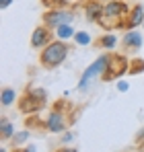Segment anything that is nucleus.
Returning <instances> with one entry per match:
<instances>
[{
	"label": "nucleus",
	"mask_w": 144,
	"mask_h": 152,
	"mask_svg": "<svg viewBox=\"0 0 144 152\" xmlns=\"http://www.w3.org/2000/svg\"><path fill=\"white\" fill-rule=\"evenodd\" d=\"M76 117H78V107L72 105L70 101H66L64 97H60V99H56V101L51 103V107H49V115H48V119H46L48 132L60 134L66 127H70L76 121Z\"/></svg>",
	"instance_id": "nucleus-1"
},
{
	"label": "nucleus",
	"mask_w": 144,
	"mask_h": 152,
	"mask_svg": "<svg viewBox=\"0 0 144 152\" xmlns=\"http://www.w3.org/2000/svg\"><path fill=\"white\" fill-rule=\"evenodd\" d=\"M128 10L130 6L121 0H111L103 6V15L99 19L97 25L105 31H123L126 25V17H128Z\"/></svg>",
	"instance_id": "nucleus-2"
},
{
	"label": "nucleus",
	"mask_w": 144,
	"mask_h": 152,
	"mask_svg": "<svg viewBox=\"0 0 144 152\" xmlns=\"http://www.w3.org/2000/svg\"><path fill=\"white\" fill-rule=\"evenodd\" d=\"M46 105H48V91L41 88V86L27 84L23 88V93L19 95V99H17V109L25 115L39 113L41 109H46Z\"/></svg>",
	"instance_id": "nucleus-3"
},
{
	"label": "nucleus",
	"mask_w": 144,
	"mask_h": 152,
	"mask_svg": "<svg viewBox=\"0 0 144 152\" xmlns=\"http://www.w3.org/2000/svg\"><path fill=\"white\" fill-rule=\"evenodd\" d=\"M68 51H70V45L64 43L62 39L51 41L49 45H46L43 50L39 51V64H41V68H46V70L58 68L68 58Z\"/></svg>",
	"instance_id": "nucleus-4"
},
{
	"label": "nucleus",
	"mask_w": 144,
	"mask_h": 152,
	"mask_svg": "<svg viewBox=\"0 0 144 152\" xmlns=\"http://www.w3.org/2000/svg\"><path fill=\"white\" fill-rule=\"evenodd\" d=\"M128 68H130V60L126 53H113L111 51V60L105 68V72L101 74L103 82H111V80H118L120 76L128 74Z\"/></svg>",
	"instance_id": "nucleus-5"
},
{
	"label": "nucleus",
	"mask_w": 144,
	"mask_h": 152,
	"mask_svg": "<svg viewBox=\"0 0 144 152\" xmlns=\"http://www.w3.org/2000/svg\"><path fill=\"white\" fill-rule=\"evenodd\" d=\"M109 60H111V53H103V56H99L95 62L84 70V74L80 78V82H78V91H84L89 84H91V80L97 78V76H101L105 72V68H107V64H109Z\"/></svg>",
	"instance_id": "nucleus-6"
},
{
	"label": "nucleus",
	"mask_w": 144,
	"mask_h": 152,
	"mask_svg": "<svg viewBox=\"0 0 144 152\" xmlns=\"http://www.w3.org/2000/svg\"><path fill=\"white\" fill-rule=\"evenodd\" d=\"M74 19V12L68 8H58V10H46L41 15V25L49 27V29H58L62 25H70Z\"/></svg>",
	"instance_id": "nucleus-7"
},
{
	"label": "nucleus",
	"mask_w": 144,
	"mask_h": 152,
	"mask_svg": "<svg viewBox=\"0 0 144 152\" xmlns=\"http://www.w3.org/2000/svg\"><path fill=\"white\" fill-rule=\"evenodd\" d=\"M51 41H56L54 39V33H51V29L46 25H37L33 29V33H31V48H35V50H43L46 45H49Z\"/></svg>",
	"instance_id": "nucleus-8"
},
{
	"label": "nucleus",
	"mask_w": 144,
	"mask_h": 152,
	"mask_svg": "<svg viewBox=\"0 0 144 152\" xmlns=\"http://www.w3.org/2000/svg\"><path fill=\"white\" fill-rule=\"evenodd\" d=\"M142 23H144V6L140 4V2H136V4H132L130 10H128L123 31H134L136 27H140Z\"/></svg>",
	"instance_id": "nucleus-9"
},
{
	"label": "nucleus",
	"mask_w": 144,
	"mask_h": 152,
	"mask_svg": "<svg viewBox=\"0 0 144 152\" xmlns=\"http://www.w3.org/2000/svg\"><path fill=\"white\" fill-rule=\"evenodd\" d=\"M121 48L130 53H136V51L142 48V35L134 29V31H126L123 39H121Z\"/></svg>",
	"instance_id": "nucleus-10"
},
{
	"label": "nucleus",
	"mask_w": 144,
	"mask_h": 152,
	"mask_svg": "<svg viewBox=\"0 0 144 152\" xmlns=\"http://www.w3.org/2000/svg\"><path fill=\"white\" fill-rule=\"evenodd\" d=\"M82 8H84V15H87V19L91 23H99V19L103 15V4L99 0H84Z\"/></svg>",
	"instance_id": "nucleus-11"
},
{
	"label": "nucleus",
	"mask_w": 144,
	"mask_h": 152,
	"mask_svg": "<svg viewBox=\"0 0 144 152\" xmlns=\"http://www.w3.org/2000/svg\"><path fill=\"white\" fill-rule=\"evenodd\" d=\"M25 127H27V129L31 127V132H48V124H46V119H39L37 113L25 117Z\"/></svg>",
	"instance_id": "nucleus-12"
},
{
	"label": "nucleus",
	"mask_w": 144,
	"mask_h": 152,
	"mask_svg": "<svg viewBox=\"0 0 144 152\" xmlns=\"http://www.w3.org/2000/svg\"><path fill=\"white\" fill-rule=\"evenodd\" d=\"M115 43H118V39H115V35H111V33L99 35L95 41H93V45H95L97 50H113Z\"/></svg>",
	"instance_id": "nucleus-13"
},
{
	"label": "nucleus",
	"mask_w": 144,
	"mask_h": 152,
	"mask_svg": "<svg viewBox=\"0 0 144 152\" xmlns=\"http://www.w3.org/2000/svg\"><path fill=\"white\" fill-rule=\"evenodd\" d=\"M0 126H2V129H0V140L2 142H8L12 136H15V127H12V124H10V119L8 117H0Z\"/></svg>",
	"instance_id": "nucleus-14"
},
{
	"label": "nucleus",
	"mask_w": 144,
	"mask_h": 152,
	"mask_svg": "<svg viewBox=\"0 0 144 152\" xmlns=\"http://www.w3.org/2000/svg\"><path fill=\"white\" fill-rule=\"evenodd\" d=\"M39 2L46 10H58V8H68L70 6V0H39Z\"/></svg>",
	"instance_id": "nucleus-15"
},
{
	"label": "nucleus",
	"mask_w": 144,
	"mask_h": 152,
	"mask_svg": "<svg viewBox=\"0 0 144 152\" xmlns=\"http://www.w3.org/2000/svg\"><path fill=\"white\" fill-rule=\"evenodd\" d=\"M142 72H144V60H142V58H132V60H130L128 74L136 76V74H142Z\"/></svg>",
	"instance_id": "nucleus-16"
},
{
	"label": "nucleus",
	"mask_w": 144,
	"mask_h": 152,
	"mask_svg": "<svg viewBox=\"0 0 144 152\" xmlns=\"http://www.w3.org/2000/svg\"><path fill=\"white\" fill-rule=\"evenodd\" d=\"M15 99H19V97H17V93H15V88L4 86V88H2V105H4V107H8L10 103H15Z\"/></svg>",
	"instance_id": "nucleus-17"
},
{
	"label": "nucleus",
	"mask_w": 144,
	"mask_h": 152,
	"mask_svg": "<svg viewBox=\"0 0 144 152\" xmlns=\"http://www.w3.org/2000/svg\"><path fill=\"white\" fill-rule=\"evenodd\" d=\"M56 35L64 41V39H68V37H72V35H74V31H72L70 25H62V27H58V33H56Z\"/></svg>",
	"instance_id": "nucleus-18"
},
{
	"label": "nucleus",
	"mask_w": 144,
	"mask_h": 152,
	"mask_svg": "<svg viewBox=\"0 0 144 152\" xmlns=\"http://www.w3.org/2000/svg\"><path fill=\"white\" fill-rule=\"evenodd\" d=\"M74 41L78 45H87V43H91V37H89V33L80 31V33H74Z\"/></svg>",
	"instance_id": "nucleus-19"
},
{
	"label": "nucleus",
	"mask_w": 144,
	"mask_h": 152,
	"mask_svg": "<svg viewBox=\"0 0 144 152\" xmlns=\"http://www.w3.org/2000/svg\"><path fill=\"white\" fill-rule=\"evenodd\" d=\"M29 138V132H21V134H17V136H12V146H17L19 142H23Z\"/></svg>",
	"instance_id": "nucleus-20"
},
{
	"label": "nucleus",
	"mask_w": 144,
	"mask_h": 152,
	"mask_svg": "<svg viewBox=\"0 0 144 152\" xmlns=\"http://www.w3.org/2000/svg\"><path fill=\"white\" fill-rule=\"evenodd\" d=\"M10 152H37L35 146H12Z\"/></svg>",
	"instance_id": "nucleus-21"
},
{
	"label": "nucleus",
	"mask_w": 144,
	"mask_h": 152,
	"mask_svg": "<svg viewBox=\"0 0 144 152\" xmlns=\"http://www.w3.org/2000/svg\"><path fill=\"white\" fill-rule=\"evenodd\" d=\"M134 142H136V146H142V142H144V127L136 134V138H134Z\"/></svg>",
	"instance_id": "nucleus-22"
},
{
	"label": "nucleus",
	"mask_w": 144,
	"mask_h": 152,
	"mask_svg": "<svg viewBox=\"0 0 144 152\" xmlns=\"http://www.w3.org/2000/svg\"><path fill=\"white\" fill-rule=\"evenodd\" d=\"M51 152H78V150L72 148V146H64V148H56V150H51Z\"/></svg>",
	"instance_id": "nucleus-23"
},
{
	"label": "nucleus",
	"mask_w": 144,
	"mask_h": 152,
	"mask_svg": "<svg viewBox=\"0 0 144 152\" xmlns=\"http://www.w3.org/2000/svg\"><path fill=\"white\" fill-rule=\"evenodd\" d=\"M10 2H12V0H2V2H0V4H2V8H6V6H8V4H10Z\"/></svg>",
	"instance_id": "nucleus-24"
},
{
	"label": "nucleus",
	"mask_w": 144,
	"mask_h": 152,
	"mask_svg": "<svg viewBox=\"0 0 144 152\" xmlns=\"http://www.w3.org/2000/svg\"><path fill=\"white\" fill-rule=\"evenodd\" d=\"M138 148H142V150H144V142H142V146H138Z\"/></svg>",
	"instance_id": "nucleus-25"
},
{
	"label": "nucleus",
	"mask_w": 144,
	"mask_h": 152,
	"mask_svg": "<svg viewBox=\"0 0 144 152\" xmlns=\"http://www.w3.org/2000/svg\"><path fill=\"white\" fill-rule=\"evenodd\" d=\"M2 152H6V150H2Z\"/></svg>",
	"instance_id": "nucleus-26"
},
{
	"label": "nucleus",
	"mask_w": 144,
	"mask_h": 152,
	"mask_svg": "<svg viewBox=\"0 0 144 152\" xmlns=\"http://www.w3.org/2000/svg\"><path fill=\"white\" fill-rule=\"evenodd\" d=\"M142 27H144V23H142Z\"/></svg>",
	"instance_id": "nucleus-27"
}]
</instances>
